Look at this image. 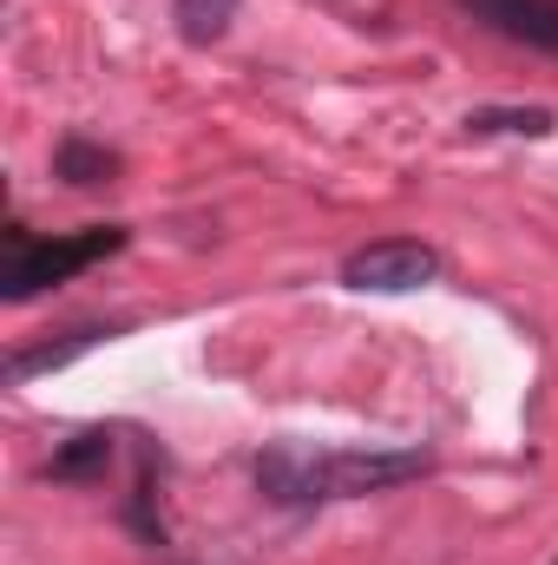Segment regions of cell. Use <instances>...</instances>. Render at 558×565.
<instances>
[{"instance_id": "6da1fadb", "label": "cell", "mask_w": 558, "mask_h": 565, "mask_svg": "<svg viewBox=\"0 0 558 565\" xmlns=\"http://www.w3.org/2000/svg\"><path fill=\"white\" fill-rule=\"evenodd\" d=\"M420 473H433L427 454H368V447H329L309 454L296 440H277L257 454V493L277 507H315V500H362V493H388L408 487Z\"/></svg>"}, {"instance_id": "7a4b0ae2", "label": "cell", "mask_w": 558, "mask_h": 565, "mask_svg": "<svg viewBox=\"0 0 558 565\" xmlns=\"http://www.w3.org/2000/svg\"><path fill=\"white\" fill-rule=\"evenodd\" d=\"M126 224H93V231H79V237H33L26 224H7V250H0V302H33L40 289H53V282L79 277V270H93L99 257H112V250H126Z\"/></svg>"}, {"instance_id": "3957f363", "label": "cell", "mask_w": 558, "mask_h": 565, "mask_svg": "<svg viewBox=\"0 0 558 565\" xmlns=\"http://www.w3.org/2000/svg\"><path fill=\"white\" fill-rule=\"evenodd\" d=\"M440 257L415 244V237H382V244H362L348 264H342V282L362 289V296H408L420 282H433Z\"/></svg>"}, {"instance_id": "277c9868", "label": "cell", "mask_w": 558, "mask_h": 565, "mask_svg": "<svg viewBox=\"0 0 558 565\" xmlns=\"http://www.w3.org/2000/svg\"><path fill=\"white\" fill-rule=\"evenodd\" d=\"M486 33L533 46V53H558V0H460Z\"/></svg>"}, {"instance_id": "5b68a950", "label": "cell", "mask_w": 558, "mask_h": 565, "mask_svg": "<svg viewBox=\"0 0 558 565\" xmlns=\"http://www.w3.org/2000/svg\"><path fill=\"white\" fill-rule=\"evenodd\" d=\"M119 335V322H79V329H66L60 342H40V349H13L7 355V388H26L33 375H46V369H66L73 355H86V349H99V342H112Z\"/></svg>"}, {"instance_id": "8992f818", "label": "cell", "mask_w": 558, "mask_h": 565, "mask_svg": "<svg viewBox=\"0 0 558 565\" xmlns=\"http://www.w3.org/2000/svg\"><path fill=\"white\" fill-rule=\"evenodd\" d=\"M112 454H119V434H112V427H79L73 440H60V447H53V460H46V480H60V487L106 480Z\"/></svg>"}, {"instance_id": "52a82bcc", "label": "cell", "mask_w": 558, "mask_h": 565, "mask_svg": "<svg viewBox=\"0 0 558 565\" xmlns=\"http://www.w3.org/2000/svg\"><path fill=\"white\" fill-rule=\"evenodd\" d=\"M53 178H66L73 191H99V184L119 178V151H106L86 132H66V139L53 145Z\"/></svg>"}, {"instance_id": "ba28073f", "label": "cell", "mask_w": 558, "mask_h": 565, "mask_svg": "<svg viewBox=\"0 0 558 565\" xmlns=\"http://www.w3.org/2000/svg\"><path fill=\"white\" fill-rule=\"evenodd\" d=\"M473 139H552L558 132V113L546 106H480L460 119Z\"/></svg>"}, {"instance_id": "9c48e42d", "label": "cell", "mask_w": 558, "mask_h": 565, "mask_svg": "<svg viewBox=\"0 0 558 565\" xmlns=\"http://www.w3.org/2000/svg\"><path fill=\"white\" fill-rule=\"evenodd\" d=\"M171 20H178V33L191 46H217L230 33V20H237V0H178Z\"/></svg>"}]
</instances>
